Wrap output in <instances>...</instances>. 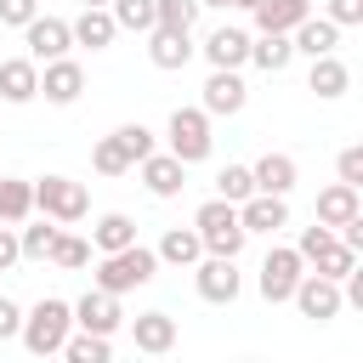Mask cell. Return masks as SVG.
Instances as JSON below:
<instances>
[{"label":"cell","instance_id":"obj_1","mask_svg":"<svg viewBox=\"0 0 363 363\" xmlns=\"http://www.w3.org/2000/svg\"><path fill=\"white\" fill-rule=\"evenodd\" d=\"M68 329H74V301L45 295V301H34V306L23 312L17 340H23L34 357H57V352H62V340H68Z\"/></svg>","mask_w":363,"mask_h":363},{"label":"cell","instance_id":"obj_2","mask_svg":"<svg viewBox=\"0 0 363 363\" xmlns=\"http://www.w3.org/2000/svg\"><path fill=\"white\" fill-rule=\"evenodd\" d=\"M153 272H159V255H153L147 244H125V250H108L91 278H96V289H108V295H130V289L153 284Z\"/></svg>","mask_w":363,"mask_h":363},{"label":"cell","instance_id":"obj_3","mask_svg":"<svg viewBox=\"0 0 363 363\" xmlns=\"http://www.w3.org/2000/svg\"><path fill=\"white\" fill-rule=\"evenodd\" d=\"M193 227H199V244H204V255H238L244 250V221H238V204L233 199H204L199 204V216H193Z\"/></svg>","mask_w":363,"mask_h":363},{"label":"cell","instance_id":"obj_4","mask_svg":"<svg viewBox=\"0 0 363 363\" xmlns=\"http://www.w3.org/2000/svg\"><path fill=\"white\" fill-rule=\"evenodd\" d=\"M164 153H176L182 164H204V159L216 153L210 113H204V108H176L170 125H164Z\"/></svg>","mask_w":363,"mask_h":363},{"label":"cell","instance_id":"obj_5","mask_svg":"<svg viewBox=\"0 0 363 363\" xmlns=\"http://www.w3.org/2000/svg\"><path fill=\"white\" fill-rule=\"evenodd\" d=\"M34 210L51 216V221H62V227H74V221L91 216V193H85V182H74V176H40V182H34Z\"/></svg>","mask_w":363,"mask_h":363},{"label":"cell","instance_id":"obj_6","mask_svg":"<svg viewBox=\"0 0 363 363\" xmlns=\"http://www.w3.org/2000/svg\"><path fill=\"white\" fill-rule=\"evenodd\" d=\"M193 289H199V301H210V306H233L238 289H244L238 255H199V261H193Z\"/></svg>","mask_w":363,"mask_h":363},{"label":"cell","instance_id":"obj_7","mask_svg":"<svg viewBox=\"0 0 363 363\" xmlns=\"http://www.w3.org/2000/svg\"><path fill=\"white\" fill-rule=\"evenodd\" d=\"M301 272H306V261L295 255V244H272V250H267V261H261V272H255V289H261V301L284 306V301L295 295Z\"/></svg>","mask_w":363,"mask_h":363},{"label":"cell","instance_id":"obj_8","mask_svg":"<svg viewBox=\"0 0 363 363\" xmlns=\"http://www.w3.org/2000/svg\"><path fill=\"white\" fill-rule=\"evenodd\" d=\"M295 312L301 318H312V323H329V318H340V278H323V272H301V284H295Z\"/></svg>","mask_w":363,"mask_h":363},{"label":"cell","instance_id":"obj_9","mask_svg":"<svg viewBox=\"0 0 363 363\" xmlns=\"http://www.w3.org/2000/svg\"><path fill=\"white\" fill-rule=\"evenodd\" d=\"M74 329H91V335H119L125 329V306H119V295H108V289H85L79 301H74Z\"/></svg>","mask_w":363,"mask_h":363},{"label":"cell","instance_id":"obj_10","mask_svg":"<svg viewBox=\"0 0 363 363\" xmlns=\"http://www.w3.org/2000/svg\"><path fill=\"white\" fill-rule=\"evenodd\" d=\"M23 45H28V57H34V62H51V57H68V45H74V28H68L62 17H45V11H34V17L23 23Z\"/></svg>","mask_w":363,"mask_h":363},{"label":"cell","instance_id":"obj_11","mask_svg":"<svg viewBox=\"0 0 363 363\" xmlns=\"http://www.w3.org/2000/svg\"><path fill=\"white\" fill-rule=\"evenodd\" d=\"M79 91H85V68H79L74 57H51V62H40V96H45L51 108H74Z\"/></svg>","mask_w":363,"mask_h":363},{"label":"cell","instance_id":"obj_12","mask_svg":"<svg viewBox=\"0 0 363 363\" xmlns=\"http://www.w3.org/2000/svg\"><path fill=\"white\" fill-rule=\"evenodd\" d=\"M244 102H250V85L238 79V68H210L199 108H204L210 119H233V113H244Z\"/></svg>","mask_w":363,"mask_h":363},{"label":"cell","instance_id":"obj_13","mask_svg":"<svg viewBox=\"0 0 363 363\" xmlns=\"http://www.w3.org/2000/svg\"><path fill=\"white\" fill-rule=\"evenodd\" d=\"M238 221H244V233H284L289 227V199L284 193H250V199H238Z\"/></svg>","mask_w":363,"mask_h":363},{"label":"cell","instance_id":"obj_14","mask_svg":"<svg viewBox=\"0 0 363 363\" xmlns=\"http://www.w3.org/2000/svg\"><path fill=\"white\" fill-rule=\"evenodd\" d=\"M136 170H142V182H147V193L153 199H176L182 187H187V164L176 159V153H147V159H136Z\"/></svg>","mask_w":363,"mask_h":363},{"label":"cell","instance_id":"obj_15","mask_svg":"<svg viewBox=\"0 0 363 363\" xmlns=\"http://www.w3.org/2000/svg\"><path fill=\"white\" fill-rule=\"evenodd\" d=\"M125 329H130L136 352H147V357H164L176 346V318L170 312H136V318H125Z\"/></svg>","mask_w":363,"mask_h":363},{"label":"cell","instance_id":"obj_16","mask_svg":"<svg viewBox=\"0 0 363 363\" xmlns=\"http://www.w3.org/2000/svg\"><path fill=\"white\" fill-rule=\"evenodd\" d=\"M199 51H204V62H210V68H244V62H250V34H244V28H233V23H221V28H210V34H204V45H199Z\"/></svg>","mask_w":363,"mask_h":363},{"label":"cell","instance_id":"obj_17","mask_svg":"<svg viewBox=\"0 0 363 363\" xmlns=\"http://www.w3.org/2000/svg\"><path fill=\"white\" fill-rule=\"evenodd\" d=\"M0 96H6L11 108H23V102H34V96H40V62H34L28 51L0 62Z\"/></svg>","mask_w":363,"mask_h":363},{"label":"cell","instance_id":"obj_18","mask_svg":"<svg viewBox=\"0 0 363 363\" xmlns=\"http://www.w3.org/2000/svg\"><path fill=\"white\" fill-rule=\"evenodd\" d=\"M193 34H176V28H147V62L153 68H164V74H176V68H187L193 62Z\"/></svg>","mask_w":363,"mask_h":363},{"label":"cell","instance_id":"obj_19","mask_svg":"<svg viewBox=\"0 0 363 363\" xmlns=\"http://www.w3.org/2000/svg\"><path fill=\"white\" fill-rule=\"evenodd\" d=\"M68 28H74V45H91V51H108L113 34H119V23H113L108 6H79V17Z\"/></svg>","mask_w":363,"mask_h":363},{"label":"cell","instance_id":"obj_20","mask_svg":"<svg viewBox=\"0 0 363 363\" xmlns=\"http://www.w3.org/2000/svg\"><path fill=\"white\" fill-rule=\"evenodd\" d=\"M289 45H295V57H323V51H335L340 45V28L329 23V17H301L295 28H289Z\"/></svg>","mask_w":363,"mask_h":363},{"label":"cell","instance_id":"obj_21","mask_svg":"<svg viewBox=\"0 0 363 363\" xmlns=\"http://www.w3.org/2000/svg\"><path fill=\"white\" fill-rule=\"evenodd\" d=\"M306 91H312V96H323V102H335V96H346V91H352V68H346L335 51H323V57H312Z\"/></svg>","mask_w":363,"mask_h":363},{"label":"cell","instance_id":"obj_22","mask_svg":"<svg viewBox=\"0 0 363 363\" xmlns=\"http://www.w3.org/2000/svg\"><path fill=\"white\" fill-rule=\"evenodd\" d=\"M250 176H255V193H284L289 199V187H295V159L289 153H261L255 164H250Z\"/></svg>","mask_w":363,"mask_h":363},{"label":"cell","instance_id":"obj_23","mask_svg":"<svg viewBox=\"0 0 363 363\" xmlns=\"http://www.w3.org/2000/svg\"><path fill=\"white\" fill-rule=\"evenodd\" d=\"M153 255H159V267H193V261L204 255L199 227H164V238L153 244Z\"/></svg>","mask_w":363,"mask_h":363},{"label":"cell","instance_id":"obj_24","mask_svg":"<svg viewBox=\"0 0 363 363\" xmlns=\"http://www.w3.org/2000/svg\"><path fill=\"white\" fill-rule=\"evenodd\" d=\"M357 210H363V199H357L352 182H329V187L318 193V221H323V227H340V221H352Z\"/></svg>","mask_w":363,"mask_h":363},{"label":"cell","instance_id":"obj_25","mask_svg":"<svg viewBox=\"0 0 363 363\" xmlns=\"http://www.w3.org/2000/svg\"><path fill=\"white\" fill-rule=\"evenodd\" d=\"M306 11H312V0H261L250 17H255V28H261V34H289Z\"/></svg>","mask_w":363,"mask_h":363},{"label":"cell","instance_id":"obj_26","mask_svg":"<svg viewBox=\"0 0 363 363\" xmlns=\"http://www.w3.org/2000/svg\"><path fill=\"white\" fill-rule=\"evenodd\" d=\"M125 244H136V221H130L125 210L96 216V227H91V250H96V255H108V250H125Z\"/></svg>","mask_w":363,"mask_h":363},{"label":"cell","instance_id":"obj_27","mask_svg":"<svg viewBox=\"0 0 363 363\" xmlns=\"http://www.w3.org/2000/svg\"><path fill=\"white\" fill-rule=\"evenodd\" d=\"M250 62H255L261 74H284V68L295 62L289 34H255V40H250Z\"/></svg>","mask_w":363,"mask_h":363},{"label":"cell","instance_id":"obj_28","mask_svg":"<svg viewBox=\"0 0 363 363\" xmlns=\"http://www.w3.org/2000/svg\"><path fill=\"white\" fill-rule=\"evenodd\" d=\"M57 233H62V221H51V216H40L34 227L17 221V250H23V261H45L51 244H57Z\"/></svg>","mask_w":363,"mask_h":363},{"label":"cell","instance_id":"obj_29","mask_svg":"<svg viewBox=\"0 0 363 363\" xmlns=\"http://www.w3.org/2000/svg\"><path fill=\"white\" fill-rule=\"evenodd\" d=\"M62 357L68 363H108L113 357V335H91V329H68V340H62Z\"/></svg>","mask_w":363,"mask_h":363},{"label":"cell","instance_id":"obj_30","mask_svg":"<svg viewBox=\"0 0 363 363\" xmlns=\"http://www.w3.org/2000/svg\"><path fill=\"white\" fill-rule=\"evenodd\" d=\"M34 216V182H17V176H0V221H28Z\"/></svg>","mask_w":363,"mask_h":363},{"label":"cell","instance_id":"obj_31","mask_svg":"<svg viewBox=\"0 0 363 363\" xmlns=\"http://www.w3.org/2000/svg\"><path fill=\"white\" fill-rule=\"evenodd\" d=\"M193 23H199V0H153V28L193 34Z\"/></svg>","mask_w":363,"mask_h":363},{"label":"cell","instance_id":"obj_32","mask_svg":"<svg viewBox=\"0 0 363 363\" xmlns=\"http://www.w3.org/2000/svg\"><path fill=\"white\" fill-rule=\"evenodd\" d=\"M91 164H96V176H125V170H136L119 136H102V142L91 147Z\"/></svg>","mask_w":363,"mask_h":363},{"label":"cell","instance_id":"obj_33","mask_svg":"<svg viewBox=\"0 0 363 363\" xmlns=\"http://www.w3.org/2000/svg\"><path fill=\"white\" fill-rule=\"evenodd\" d=\"M51 267H62V272H79L85 261H91V244L79 238V233H57V244H51V255H45Z\"/></svg>","mask_w":363,"mask_h":363},{"label":"cell","instance_id":"obj_34","mask_svg":"<svg viewBox=\"0 0 363 363\" xmlns=\"http://www.w3.org/2000/svg\"><path fill=\"white\" fill-rule=\"evenodd\" d=\"M108 11H113V23L130 28V34H147V28H153V0H108Z\"/></svg>","mask_w":363,"mask_h":363},{"label":"cell","instance_id":"obj_35","mask_svg":"<svg viewBox=\"0 0 363 363\" xmlns=\"http://www.w3.org/2000/svg\"><path fill=\"white\" fill-rule=\"evenodd\" d=\"M216 193H221V199H233V204H238V199H250V193H255L250 164H227V170L216 176Z\"/></svg>","mask_w":363,"mask_h":363},{"label":"cell","instance_id":"obj_36","mask_svg":"<svg viewBox=\"0 0 363 363\" xmlns=\"http://www.w3.org/2000/svg\"><path fill=\"white\" fill-rule=\"evenodd\" d=\"M329 244H335V227H323V221H312V227H301V238H295V255H301V261L312 267V261H318V255H323Z\"/></svg>","mask_w":363,"mask_h":363},{"label":"cell","instance_id":"obj_37","mask_svg":"<svg viewBox=\"0 0 363 363\" xmlns=\"http://www.w3.org/2000/svg\"><path fill=\"white\" fill-rule=\"evenodd\" d=\"M312 267H318V272H323V278H346V272H352V267H357V250H346V244H340V238H335V244H329V250H323V255H318V261H312Z\"/></svg>","mask_w":363,"mask_h":363},{"label":"cell","instance_id":"obj_38","mask_svg":"<svg viewBox=\"0 0 363 363\" xmlns=\"http://www.w3.org/2000/svg\"><path fill=\"white\" fill-rule=\"evenodd\" d=\"M113 136H119V142H125V153H130V164H136V159H147V153H153V130H147V125H119V130H113Z\"/></svg>","mask_w":363,"mask_h":363},{"label":"cell","instance_id":"obj_39","mask_svg":"<svg viewBox=\"0 0 363 363\" xmlns=\"http://www.w3.org/2000/svg\"><path fill=\"white\" fill-rule=\"evenodd\" d=\"M335 170H340V182H352V187H363V147L352 142V147H340V159H335Z\"/></svg>","mask_w":363,"mask_h":363},{"label":"cell","instance_id":"obj_40","mask_svg":"<svg viewBox=\"0 0 363 363\" xmlns=\"http://www.w3.org/2000/svg\"><path fill=\"white\" fill-rule=\"evenodd\" d=\"M335 28H357L363 23V0H329V11H323Z\"/></svg>","mask_w":363,"mask_h":363},{"label":"cell","instance_id":"obj_41","mask_svg":"<svg viewBox=\"0 0 363 363\" xmlns=\"http://www.w3.org/2000/svg\"><path fill=\"white\" fill-rule=\"evenodd\" d=\"M34 11H40V0H0V23H11V28H23Z\"/></svg>","mask_w":363,"mask_h":363},{"label":"cell","instance_id":"obj_42","mask_svg":"<svg viewBox=\"0 0 363 363\" xmlns=\"http://www.w3.org/2000/svg\"><path fill=\"white\" fill-rule=\"evenodd\" d=\"M17 261H23V250H17V227L0 221V272H11Z\"/></svg>","mask_w":363,"mask_h":363},{"label":"cell","instance_id":"obj_43","mask_svg":"<svg viewBox=\"0 0 363 363\" xmlns=\"http://www.w3.org/2000/svg\"><path fill=\"white\" fill-rule=\"evenodd\" d=\"M17 329H23V306H17L11 295H0V340H11Z\"/></svg>","mask_w":363,"mask_h":363},{"label":"cell","instance_id":"obj_44","mask_svg":"<svg viewBox=\"0 0 363 363\" xmlns=\"http://www.w3.org/2000/svg\"><path fill=\"white\" fill-rule=\"evenodd\" d=\"M233 6H238V11H255V6H261V0H233Z\"/></svg>","mask_w":363,"mask_h":363},{"label":"cell","instance_id":"obj_45","mask_svg":"<svg viewBox=\"0 0 363 363\" xmlns=\"http://www.w3.org/2000/svg\"><path fill=\"white\" fill-rule=\"evenodd\" d=\"M199 6H216V11H227V6H233V0H199Z\"/></svg>","mask_w":363,"mask_h":363},{"label":"cell","instance_id":"obj_46","mask_svg":"<svg viewBox=\"0 0 363 363\" xmlns=\"http://www.w3.org/2000/svg\"><path fill=\"white\" fill-rule=\"evenodd\" d=\"M79 6H108V0H79Z\"/></svg>","mask_w":363,"mask_h":363}]
</instances>
